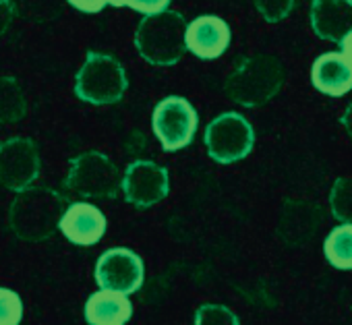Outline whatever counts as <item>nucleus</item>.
Wrapping results in <instances>:
<instances>
[{
	"label": "nucleus",
	"mask_w": 352,
	"mask_h": 325,
	"mask_svg": "<svg viewBox=\"0 0 352 325\" xmlns=\"http://www.w3.org/2000/svg\"><path fill=\"white\" fill-rule=\"evenodd\" d=\"M313 87L329 98H342L352 91V63L342 52H325L311 67Z\"/></svg>",
	"instance_id": "15"
},
{
	"label": "nucleus",
	"mask_w": 352,
	"mask_h": 325,
	"mask_svg": "<svg viewBox=\"0 0 352 325\" xmlns=\"http://www.w3.org/2000/svg\"><path fill=\"white\" fill-rule=\"evenodd\" d=\"M58 230L63 236L77 245V247H94L98 245L106 230H108V220L100 208L87 201H73L67 205Z\"/></svg>",
	"instance_id": "11"
},
{
	"label": "nucleus",
	"mask_w": 352,
	"mask_h": 325,
	"mask_svg": "<svg viewBox=\"0 0 352 325\" xmlns=\"http://www.w3.org/2000/svg\"><path fill=\"white\" fill-rule=\"evenodd\" d=\"M83 317L89 325H126L133 317V302L124 294L98 288L87 296Z\"/></svg>",
	"instance_id": "16"
},
{
	"label": "nucleus",
	"mask_w": 352,
	"mask_h": 325,
	"mask_svg": "<svg viewBox=\"0 0 352 325\" xmlns=\"http://www.w3.org/2000/svg\"><path fill=\"white\" fill-rule=\"evenodd\" d=\"M28 114V100L23 87L15 77L0 75V124H13Z\"/></svg>",
	"instance_id": "17"
},
{
	"label": "nucleus",
	"mask_w": 352,
	"mask_h": 325,
	"mask_svg": "<svg viewBox=\"0 0 352 325\" xmlns=\"http://www.w3.org/2000/svg\"><path fill=\"white\" fill-rule=\"evenodd\" d=\"M67 5L79 13L96 15V13H102L106 7H110V0H67Z\"/></svg>",
	"instance_id": "25"
},
{
	"label": "nucleus",
	"mask_w": 352,
	"mask_h": 325,
	"mask_svg": "<svg viewBox=\"0 0 352 325\" xmlns=\"http://www.w3.org/2000/svg\"><path fill=\"white\" fill-rule=\"evenodd\" d=\"M199 128L195 106L183 96H168L160 100L151 112V131L162 149L172 153L189 147Z\"/></svg>",
	"instance_id": "6"
},
{
	"label": "nucleus",
	"mask_w": 352,
	"mask_h": 325,
	"mask_svg": "<svg viewBox=\"0 0 352 325\" xmlns=\"http://www.w3.org/2000/svg\"><path fill=\"white\" fill-rule=\"evenodd\" d=\"M284 85V67L276 56L253 54L241 58L224 81L228 100L243 108H259L272 102Z\"/></svg>",
	"instance_id": "2"
},
{
	"label": "nucleus",
	"mask_w": 352,
	"mask_h": 325,
	"mask_svg": "<svg viewBox=\"0 0 352 325\" xmlns=\"http://www.w3.org/2000/svg\"><path fill=\"white\" fill-rule=\"evenodd\" d=\"M126 203L137 210H149L162 203L170 193L168 168L155 164L151 159H135L126 166L120 183Z\"/></svg>",
	"instance_id": "10"
},
{
	"label": "nucleus",
	"mask_w": 352,
	"mask_h": 325,
	"mask_svg": "<svg viewBox=\"0 0 352 325\" xmlns=\"http://www.w3.org/2000/svg\"><path fill=\"white\" fill-rule=\"evenodd\" d=\"M67 199L52 187L32 185L19 191L9 208V226L19 240L44 243L58 230Z\"/></svg>",
	"instance_id": "1"
},
{
	"label": "nucleus",
	"mask_w": 352,
	"mask_h": 325,
	"mask_svg": "<svg viewBox=\"0 0 352 325\" xmlns=\"http://www.w3.org/2000/svg\"><path fill=\"white\" fill-rule=\"evenodd\" d=\"M208 155L222 166L245 159L255 145L253 124L239 112H224L216 116L204 133Z\"/></svg>",
	"instance_id": "7"
},
{
	"label": "nucleus",
	"mask_w": 352,
	"mask_h": 325,
	"mask_svg": "<svg viewBox=\"0 0 352 325\" xmlns=\"http://www.w3.org/2000/svg\"><path fill=\"white\" fill-rule=\"evenodd\" d=\"M191 325H241V319L226 304L206 302L195 311Z\"/></svg>",
	"instance_id": "21"
},
{
	"label": "nucleus",
	"mask_w": 352,
	"mask_h": 325,
	"mask_svg": "<svg viewBox=\"0 0 352 325\" xmlns=\"http://www.w3.org/2000/svg\"><path fill=\"white\" fill-rule=\"evenodd\" d=\"M94 278L100 290L131 296L139 292L145 282V263L133 249L112 247L98 257Z\"/></svg>",
	"instance_id": "8"
},
{
	"label": "nucleus",
	"mask_w": 352,
	"mask_h": 325,
	"mask_svg": "<svg viewBox=\"0 0 352 325\" xmlns=\"http://www.w3.org/2000/svg\"><path fill=\"white\" fill-rule=\"evenodd\" d=\"M187 19L179 11H162L147 15L135 30L133 44L139 56L153 67H174L187 52Z\"/></svg>",
	"instance_id": "3"
},
{
	"label": "nucleus",
	"mask_w": 352,
	"mask_h": 325,
	"mask_svg": "<svg viewBox=\"0 0 352 325\" xmlns=\"http://www.w3.org/2000/svg\"><path fill=\"white\" fill-rule=\"evenodd\" d=\"M340 122H342V126L346 128V133H348V137L352 139V102L348 104V108H346V112L342 114V118H340Z\"/></svg>",
	"instance_id": "28"
},
{
	"label": "nucleus",
	"mask_w": 352,
	"mask_h": 325,
	"mask_svg": "<svg viewBox=\"0 0 352 325\" xmlns=\"http://www.w3.org/2000/svg\"><path fill=\"white\" fill-rule=\"evenodd\" d=\"M23 300L19 292L0 286V325H21Z\"/></svg>",
	"instance_id": "22"
},
{
	"label": "nucleus",
	"mask_w": 352,
	"mask_h": 325,
	"mask_svg": "<svg viewBox=\"0 0 352 325\" xmlns=\"http://www.w3.org/2000/svg\"><path fill=\"white\" fill-rule=\"evenodd\" d=\"M172 0H110V7H116V9H133L137 13H141L143 17L147 15H155V13H162L170 7Z\"/></svg>",
	"instance_id": "24"
},
{
	"label": "nucleus",
	"mask_w": 352,
	"mask_h": 325,
	"mask_svg": "<svg viewBox=\"0 0 352 325\" xmlns=\"http://www.w3.org/2000/svg\"><path fill=\"white\" fill-rule=\"evenodd\" d=\"M253 3L267 23H280L292 13L296 0H253Z\"/></svg>",
	"instance_id": "23"
},
{
	"label": "nucleus",
	"mask_w": 352,
	"mask_h": 325,
	"mask_svg": "<svg viewBox=\"0 0 352 325\" xmlns=\"http://www.w3.org/2000/svg\"><path fill=\"white\" fill-rule=\"evenodd\" d=\"M42 170L40 147L30 137H11L0 143V187L19 193L36 185Z\"/></svg>",
	"instance_id": "9"
},
{
	"label": "nucleus",
	"mask_w": 352,
	"mask_h": 325,
	"mask_svg": "<svg viewBox=\"0 0 352 325\" xmlns=\"http://www.w3.org/2000/svg\"><path fill=\"white\" fill-rule=\"evenodd\" d=\"M331 216L340 224H352V177H340L329 193Z\"/></svg>",
	"instance_id": "20"
},
{
	"label": "nucleus",
	"mask_w": 352,
	"mask_h": 325,
	"mask_svg": "<svg viewBox=\"0 0 352 325\" xmlns=\"http://www.w3.org/2000/svg\"><path fill=\"white\" fill-rule=\"evenodd\" d=\"M340 48H342L340 52H342V54H344V56H346V58L352 63V32H350V34H346V36L342 38V42H340Z\"/></svg>",
	"instance_id": "27"
},
{
	"label": "nucleus",
	"mask_w": 352,
	"mask_h": 325,
	"mask_svg": "<svg viewBox=\"0 0 352 325\" xmlns=\"http://www.w3.org/2000/svg\"><path fill=\"white\" fill-rule=\"evenodd\" d=\"M15 15L30 23H50L65 11L67 0H11Z\"/></svg>",
	"instance_id": "19"
},
{
	"label": "nucleus",
	"mask_w": 352,
	"mask_h": 325,
	"mask_svg": "<svg viewBox=\"0 0 352 325\" xmlns=\"http://www.w3.org/2000/svg\"><path fill=\"white\" fill-rule=\"evenodd\" d=\"M323 255L331 267L342 271L352 269V224H340L325 236Z\"/></svg>",
	"instance_id": "18"
},
{
	"label": "nucleus",
	"mask_w": 352,
	"mask_h": 325,
	"mask_svg": "<svg viewBox=\"0 0 352 325\" xmlns=\"http://www.w3.org/2000/svg\"><path fill=\"white\" fill-rule=\"evenodd\" d=\"M122 175L102 151H83L69 161L65 189L83 199H114L120 191Z\"/></svg>",
	"instance_id": "5"
},
{
	"label": "nucleus",
	"mask_w": 352,
	"mask_h": 325,
	"mask_svg": "<svg viewBox=\"0 0 352 325\" xmlns=\"http://www.w3.org/2000/svg\"><path fill=\"white\" fill-rule=\"evenodd\" d=\"M232 40L230 25L216 15H201L187 23L185 32V46L187 50L201 58V60H216L220 58Z\"/></svg>",
	"instance_id": "13"
},
{
	"label": "nucleus",
	"mask_w": 352,
	"mask_h": 325,
	"mask_svg": "<svg viewBox=\"0 0 352 325\" xmlns=\"http://www.w3.org/2000/svg\"><path fill=\"white\" fill-rule=\"evenodd\" d=\"M129 87L126 71L118 58L89 50L75 77V96L91 106L118 104Z\"/></svg>",
	"instance_id": "4"
},
{
	"label": "nucleus",
	"mask_w": 352,
	"mask_h": 325,
	"mask_svg": "<svg viewBox=\"0 0 352 325\" xmlns=\"http://www.w3.org/2000/svg\"><path fill=\"white\" fill-rule=\"evenodd\" d=\"M15 19V9L11 0H0V38H3Z\"/></svg>",
	"instance_id": "26"
},
{
	"label": "nucleus",
	"mask_w": 352,
	"mask_h": 325,
	"mask_svg": "<svg viewBox=\"0 0 352 325\" xmlns=\"http://www.w3.org/2000/svg\"><path fill=\"white\" fill-rule=\"evenodd\" d=\"M311 27L317 38L340 44L352 32V0H313Z\"/></svg>",
	"instance_id": "14"
},
{
	"label": "nucleus",
	"mask_w": 352,
	"mask_h": 325,
	"mask_svg": "<svg viewBox=\"0 0 352 325\" xmlns=\"http://www.w3.org/2000/svg\"><path fill=\"white\" fill-rule=\"evenodd\" d=\"M321 220H323V210L317 203L286 199L282 205L276 234L286 247H305L315 238Z\"/></svg>",
	"instance_id": "12"
}]
</instances>
